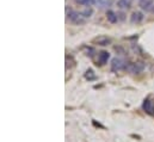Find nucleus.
I'll return each mask as SVG.
<instances>
[{"instance_id": "423d86ee", "label": "nucleus", "mask_w": 154, "mask_h": 142, "mask_svg": "<svg viewBox=\"0 0 154 142\" xmlns=\"http://www.w3.org/2000/svg\"><path fill=\"white\" fill-rule=\"evenodd\" d=\"M143 19V14L141 12H133L130 16V23L132 24H139Z\"/></svg>"}, {"instance_id": "9b49d317", "label": "nucleus", "mask_w": 154, "mask_h": 142, "mask_svg": "<svg viewBox=\"0 0 154 142\" xmlns=\"http://www.w3.org/2000/svg\"><path fill=\"white\" fill-rule=\"evenodd\" d=\"M92 14H93V9H92V7H87L86 10H84L81 12V16L84 18H90Z\"/></svg>"}, {"instance_id": "ddd939ff", "label": "nucleus", "mask_w": 154, "mask_h": 142, "mask_svg": "<svg viewBox=\"0 0 154 142\" xmlns=\"http://www.w3.org/2000/svg\"><path fill=\"white\" fill-rule=\"evenodd\" d=\"M75 1L83 6H91L93 4V0H75Z\"/></svg>"}, {"instance_id": "4468645a", "label": "nucleus", "mask_w": 154, "mask_h": 142, "mask_svg": "<svg viewBox=\"0 0 154 142\" xmlns=\"http://www.w3.org/2000/svg\"><path fill=\"white\" fill-rule=\"evenodd\" d=\"M93 4H97V5L100 6V7L104 6V1H103V0H93Z\"/></svg>"}, {"instance_id": "dca6fc26", "label": "nucleus", "mask_w": 154, "mask_h": 142, "mask_svg": "<svg viewBox=\"0 0 154 142\" xmlns=\"http://www.w3.org/2000/svg\"><path fill=\"white\" fill-rule=\"evenodd\" d=\"M117 16H118V18H119L121 20H124V18H126V17H124V13H123V12H119Z\"/></svg>"}, {"instance_id": "6e6552de", "label": "nucleus", "mask_w": 154, "mask_h": 142, "mask_svg": "<svg viewBox=\"0 0 154 142\" xmlns=\"http://www.w3.org/2000/svg\"><path fill=\"white\" fill-rule=\"evenodd\" d=\"M117 6L121 10L129 9L132 6V0H117Z\"/></svg>"}, {"instance_id": "39448f33", "label": "nucleus", "mask_w": 154, "mask_h": 142, "mask_svg": "<svg viewBox=\"0 0 154 142\" xmlns=\"http://www.w3.org/2000/svg\"><path fill=\"white\" fill-rule=\"evenodd\" d=\"M94 43H97L98 45H102V47H107V45L111 44V38L107 37V36H100L94 39Z\"/></svg>"}, {"instance_id": "9d476101", "label": "nucleus", "mask_w": 154, "mask_h": 142, "mask_svg": "<svg viewBox=\"0 0 154 142\" xmlns=\"http://www.w3.org/2000/svg\"><path fill=\"white\" fill-rule=\"evenodd\" d=\"M142 109L145 110L146 112L151 114V112H152V101H151L149 99H145L143 104H142Z\"/></svg>"}, {"instance_id": "20e7f679", "label": "nucleus", "mask_w": 154, "mask_h": 142, "mask_svg": "<svg viewBox=\"0 0 154 142\" xmlns=\"http://www.w3.org/2000/svg\"><path fill=\"white\" fill-rule=\"evenodd\" d=\"M110 59V54L105 50H102L98 53V64L99 66H104L105 64H108V60Z\"/></svg>"}, {"instance_id": "f257e3e1", "label": "nucleus", "mask_w": 154, "mask_h": 142, "mask_svg": "<svg viewBox=\"0 0 154 142\" xmlns=\"http://www.w3.org/2000/svg\"><path fill=\"white\" fill-rule=\"evenodd\" d=\"M127 67V64L119 57H113L111 60V70L112 72H118V70L123 69Z\"/></svg>"}, {"instance_id": "0eeeda50", "label": "nucleus", "mask_w": 154, "mask_h": 142, "mask_svg": "<svg viewBox=\"0 0 154 142\" xmlns=\"http://www.w3.org/2000/svg\"><path fill=\"white\" fill-rule=\"evenodd\" d=\"M107 18H108V20L111 23V24H116L117 20H118V16L113 11L109 10V11H107Z\"/></svg>"}, {"instance_id": "2eb2a0df", "label": "nucleus", "mask_w": 154, "mask_h": 142, "mask_svg": "<svg viewBox=\"0 0 154 142\" xmlns=\"http://www.w3.org/2000/svg\"><path fill=\"white\" fill-rule=\"evenodd\" d=\"M92 53H94V49H93V48H88L86 55H87V56H93V54H92Z\"/></svg>"}, {"instance_id": "1a4fd4ad", "label": "nucleus", "mask_w": 154, "mask_h": 142, "mask_svg": "<svg viewBox=\"0 0 154 142\" xmlns=\"http://www.w3.org/2000/svg\"><path fill=\"white\" fill-rule=\"evenodd\" d=\"M79 16H80V14H79L77 11H74V10H69V11L67 10V18H68V19H69L72 23L74 22V20H75V19L79 17Z\"/></svg>"}, {"instance_id": "7ed1b4c3", "label": "nucleus", "mask_w": 154, "mask_h": 142, "mask_svg": "<svg viewBox=\"0 0 154 142\" xmlns=\"http://www.w3.org/2000/svg\"><path fill=\"white\" fill-rule=\"evenodd\" d=\"M139 6H140V9L147 11V12H151L154 6V1L153 0H139Z\"/></svg>"}, {"instance_id": "f03ea898", "label": "nucleus", "mask_w": 154, "mask_h": 142, "mask_svg": "<svg viewBox=\"0 0 154 142\" xmlns=\"http://www.w3.org/2000/svg\"><path fill=\"white\" fill-rule=\"evenodd\" d=\"M129 72L130 73H133V74H139V73H141L142 70L145 69V64L143 62H134V64H130V65H127V67H126Z\"/></svg>"}, {"instance_id": "f8f14e48", "label": "nucleus", "mask_w": 154, "mask_h": 142, "mask_svg": "<svg viewBox=\"0 0 154 142\" xmlns=\"http://www.w3.org/2000/svg\"><path fill=\"white\" fill-rule=\"evenodd\" d=\"M85 79H87V80H94L96 79V74L92 69H87L86 73H85Z\"/></svg>"}]
</instances>
